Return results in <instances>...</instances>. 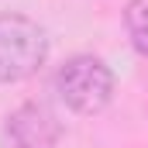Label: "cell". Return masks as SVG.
<instances>
[{"mask_svg": "<svg viewBox=\"0 0 148 148\" xmlns=\"http://www.w3.org/2000/svg\"><path fill=\"white\" fill-rule=\"evenodd\" d=\"M59 97L76 114H100L114 97V73L93 55H76L59 69Z\"/></svg>", "mask_w": 148, "mask_h": 148, "instance_id": "cell-2", "label": "cell"}, {"mask_svg": "<svg viewBox=\"0 0 148 148\" xmlns=\"http://www.w3.org/2000/svg\"><path fill=\"white\" fill-rule=\"evenodd\" d=\"M48 59L45 28L24 14H0V83H24Z\"/></svg>", "mask_w": 148, "mask_h": 148, "instance_id": "cell-1", "label": "cell"}, {"mask_svg": "<svg viewBox=\"0 0 148 148\" xmlns=\"http://www.w3.org/2000/svg\"><path fill=\"white\" fill-rule=\"evenodd\" d=\"M7 134H10L14 148H52L59 141L62 127H59L55 114L48 110L45 103H28V107H21L10 117Z\"/></svg>", "mask_w": 148, "mask_h": 148, "instance_id": "cell-3", "label": "cell"}, {"mask_svg": "<svg viewBox=\"0 0 148 148\" xmlns=\"http://www.w3.org/2000/svg\"><path fill=\"white\" fill-rule=\"evenodd\" d=\"M124 28H127V38L131 45L148 55V0H131L127 10H124Z\"/></svg>", "mask_w": 148, "mask_h": 148, "instance_id": "cell-4", "label": "cell"}]
</instances>
